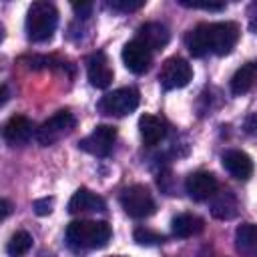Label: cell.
I'll return each instance as SVG.
<instances>
[{
	"mask_svg": "<svg viewBox=\"0 0 257 257\" xmlns=\"http://www.w3.org/2000/svg\"><path fill=\"white\" fill-rule=\"evenodd\" d=\"M239 40V26L235 22H201L187 32L185 44L195 58L213 52L217 56L229 54Z\"/></svg>",
	"mask_w": 257,
	"mask_h": 257,
	"instance_id": "1",
	"label": "cell"
},
{
	"mask_svg": "<svg viewBox=\"0 0 257 257\" xmlns=\"http://www.w3.org/2000/svg\"><path fill=\"white\" fill-rule=\"evenodd\" d=\"M112 237V229L104 221H72L66 227V245L80 253L90 249H102Z\"/></svg>",
	"mask_w": 257,
	"mask_h": 257,
	"instance_id": "2",
	"label": "cell"
},
{
	"mask_svg": "<svg viewBox=\"0 0 257 257\" xmlns=\"http://www.w3.org/2000/svg\"><path fill=\"white\" fill-rule=\"evenodd\" d=\"M58 24V10L54 4L38 0L32 2L26 12V36L30 42H48L54 36Z\"/></svg>",
	"mask_w": 257,
	"mask_h": 257,
	"instance_id": "3",
	"label": "cell"
},
{
	"mask_svg": "<svg viewBox=\"0 0 257 257\" xmlns=\"http://www.w3.org/2000/svg\"><path fill=\"white\" fill-rule=\"evenodd\" d=\"M141 94L133 86H122L112 92H106L98 100V110L108 116H126L139 106Z\"/></svg>",
	"mask_w": 257,
	"mask_h": 257,
	"instance_id": "4",
	"label": "cell"
},
{
	"mask_svg": "<svg viewBox=\"0 0 257 257\" xmlns=\"http://www.w3.org/2000/svg\"><path fill=\"white\" fill-rule=\"evenodd\" d=\"M76 126V118L68 110H58L50 118H46L38 128H36V141L40 147H50L62 137H66L72 128Z\"/></svg>",
	"mask_w": 257,
	"mask_h": 257,
	"instance_id": "5",
	"label": "cell"
},
{
	"mask_svg": "<svg viewBox=\"0 0 257 257\" xmlns=\"http://www.w3.org/2000/svg\"><path fill=\"white\" fill-rule=\"evenodd\" d=\"M120 205L133 219H147L155 213L157 205L145 185H131L120 193Z\"/></svg>",
	"mask_w": 257,
	"mask_h": 257,
	"instance_id": "6",
	"label": "cell"
},
{
	"mask_svg": "<svg viewBox=\"0 0 257 257\" xmlns=\"http://www.w3.org/2000/svg\"><path fill=\"white\" fill-rule=\"evenodd\" d=\"M193 78V68L191 64L181 58V56H171L161 64L159 70V82L165 90H175V88H183L191 82Z\"/></svg>",
	"mask_w": 257,
	"mask_h": 257,
	"instance_id": "7",
	"label": "cell"
},
{
	"mask_svg": "<svg viewBox=\"0 0 257 257\" xmlns=\"http://www.w3.org/2000/svg\"><path fill=\"white\" fill-rule=\"evenodd\" d=\"M114 141H116V128L110 124H98L88 137H84L78 143V149L94 157H108L114 147Z\"/></svg>",
	"mask_w": 257,
	"mask_h": 257,
	"instance_id": "8",
	"label": "cell"
},
{
	"mask_svg": "<svg viewBox=\"0 0 257 257\" xmlns=\"http://www.w3.org/2000/svg\"><path fill=\"white\" fill-rule=\"evenodd\" d=\"M185 191L193 201H207L219 191L217 177L209 171H197L191 173L185 181Z\"/></svg>",
	"mask_w": 257,
	"mask_h": 257,
	"instance_id": "9",
	"label": "cell"
},
{
	"mask_svg": "<svg viewBox=\"0 0 257 257\" xmlns=\"http://www.w3.org/2000/svg\"><path fill=\"white\" fill-rule=\"evenodd\" d=\"M122 62L133 74H145L151 68L153 54L141 40H131L122 46Z\"/></svg>",
	"mask_w": 257,
	"mask_h": 257,
	"instance_id": "10",
	"label": "cell"
},
{
	"mask_svg": "<svg viewBox=\"0 0 257 257\" xmlns=\"http://www.w3.org/2000/svg\"><path fill=\"white\" fill-rule=\"evenodd\" d=\"M32 120L24 114H14L6 120L4 128H2V139L10 145V147H24L30 139H32ZM36 135V133H34Z\"/></svg>",
	"mask_w": 257,
	"mask_h": 257,
	"instance_id": "11",
	"label": "cell"
},
{
	"mask_svg": "<svg viewBox=\"0 0 257 257\" xmlns=\"http://www.w3.org/2000/svg\"><path fill=\"white\" fill-rule=\"evenodd\" d=\"M86 74H88V80L92 86L96 88H106L110 82H112V68H110V62L106 58L104 52H92L88 58H86Z\"/></svg>",
	"mask_w": 257,
	"mask_h": 257,
	"instance_id": "12",
	"label": "cell"
},
{
	"mask_svg": "<svg viewBox=\"0 0 257 257\" xmlns=\"http://www.w3.org/2000/svg\"><path fill=\"white\" fill-rule=\"evenodd\" d=\"M221 163H223V169L239 181H247L253 175V161L243 151H237V149L225 151L221 157Z\"/></svg>",
	"mask_w": 257,
	"mask_h": 257,
	"instance_id": "13",
	"label": "cell"
},
{
	"mask_svg": "<svg viewBox=\"0 0 257 257\" xmlns=\"http://www.w3.org/2000/svg\"><path fill=\"white\" fill-rule=\"evenodd\" d=\"M137 40H141L149 50H163L171 40V32L161 22H145L137 32Z\"/></svg>",
	"mask_w": 257,
	"mask_h": 257,
	"instance_id": "14",
	"label": "cell"
},
{
	"mask_svg": "<svg viewBox=\"0 0 257 257\" xmlns=\"http://www.w3.org/2000/svg\"><path fill=\"white\" fill-rule=\"evenodd\" d=\"M106 209V203L102 197H98L96 193L80 187L68 201V213L76 215V213H102Z\"/></svg>",
	"mask_w": 257,
	"mask_h": 257,
	"instance_id": "15",
	"label": "cell"
},
{
	"mask_svg": "<svg viewBox=\"0 0 257 257\" xmlns=\"http://www.w3.org/2000/svg\"><path fill=\"white\" fill-rule=\"evenodd\" d=\"M211 215L219 221H231L239 213V201L231 191H219L211 197Z\"/></svg>",
	"mask_w": 257,
	"mask_h": 257,
	"instance_id": "16",
	"label": "cell"
},
{
	"mask_svg": "<svg viewBox=\"0 0 257 257\" xmlns=\"http://www.w3.org/2000/svg\"><path fill=\"white\" fill-rule=\"evenodd\" d=\"M139 133H141V139L145 145L153 147V145H159L165 135H167V124L161 116H155V114H143L139 118Z\"/></svg>",
	"mask_w": 257,
	"mask_h": 257,
	"instance_id": "17",
	"label": "cell"
},
{
	"mask_svg": "<svg viewBox=\"0 0 257 257\" xmlns=\"http://www.w3.org/2000/svg\"><path fill=\"white\" fill-rule=\"evenodd\" d=\"M171 229H173L175 237L187 239V237H195V235L203 233L205 221L195 213H181L171 221Z\"/></svg>",
	"mask_w": 257,
	"mask_h": 257,
	"instance_id": "18",
	"label": "cell"
},
{
	"mask_svg": "<svg viewBox=\"0 0 257 257\" xmlns=\"http://www.w3.org/2000/svg\"><path fill=\"white\" fill-rule=\"evenodd\" d=\"M235 249L241 257H257V225L243 223L237 227Z\"/></svg>",
	"mask_w": 257,
	"mask_h": 257,
	"instance_id": "19",
	"label": "cell"
},
{
	"mask_svg": "<svg viewBox=\"0 0 257 257\" xmlns=\"http://www.w3.org/2000/svg\"><path fill=\"white\" fill-rule=\"evenodd\" d=\"M257 82V62H247L241 68H237V72L231 78V92L235 96H241L245 92H249L253 88V84Z\"/></svg>",
	"mask_w": 257,
	"mask_h": 257,
	"instance_id": "20",
	"label": "cell"
},
{
	"mask_svg": "<svg viewBox=\"0 0 257 257\" xmlns=\"http://www.w3.org/2000/svg\"><path fill=\"white\" fill-rule=\"evenodd\" d=\"M30 247H32V237L26 231H16L6 243V253L10 257H22L24 253H28Z\"/></svg>",
	"mask_w": 257,
	"mask_h": 257,
	"instance_id": "21",
	"label": "cell"
},
{
	"mask_svg": "<svg viewBox=\"0 0 257 257\" xmlns=\"http://www.w3.org/2000/svg\"><path fill=\"white\" fill-rule=\"evenodd\" d=\"M133 237L139 245H161V243H165V235H161V233H157L149 227H137Z\"/></svg>",
	"mask_w": 257,
	"mask_h": 257,
	"instance_id": "22",
	"label": "cell"
},
{
	"mask_svg": "<svg viewBox=\"0 0 257 257\" xmlns=\"http://www.w3.org/2000/svg\"><path fill=\"white\" fill-rule=\"evenodd\" d=\"M106 6L114 12H135L145 6V0H110Z\"/></svg>",
	"mask_w": 257,
	"mask_h": 257,
	"instance_id": "23",
	"label": "cell"
},
{
	"mask_svg": "<svg viewBox=\"0 0 257 257\" xmlns=\"http://www.w3.org/2000/svg\"><path fill=\"white\" fill-rule=\"evenodd\" d=\"M181 6H187V8H199V10H213V12H219L225 8V2H191V0H179Z\"/></svg>",
	"mask_w": 257,
	"mask_h": 257,
	"instance_id": "24",
	"label": "cell"
},
{
	"mask_svg": "<svg viewBox=\"0 0 257 257\" xmlns=\"http://www.w3.org/2000/svg\"><path fill=\"white\" fill-rule=\"evenodd\" d=\"M50 211H52V199L50 197H44V199L34 201V213L36 215H48Z\"/></svg>",
	"mask_w": 257,
	"mask_h": 257,
	"instance_id": "25",
	"label": "cell"
},
{
	"mask_svg": "<svg viewBox=\"0 0 257 257\" xmlns=\"http://www.w3.org/2000/svg\"><path fill=\"white\" fill-rule=\"evenodd\" d=\"M245 133L247 135H251V137H255L257 139V112H253V114H249L247 118H245Z\"/></svg>",
	"mask_w": 257,
	"mask_h": 257,
	"instance_id": "26",
	"label": "cell"
},
{
	"mask_svg": "<svg viewBox=\"0 0 257 257\" xmlns=\"http://www.w3.org/2000/svg\"><path fill=\"white\" fill-rule=\"evenodd\" d=\"M72 10L76 12L78 18H88L92 12V4L90 2H82V4H72Z\"/></svg>",
	"mask_w": 257,
	"mask_h": 257,
	"instance_id": "27",
	"label": "cell"
},
{
	"mask_svg": "<svg viewBox=\"0 0 257 257\" xmlns=\"http://www.w3.org/2000/svg\"><path fill=\"white\" fill-rule=\"evenodd\" d=\"M10 211H12L10 201H8V199H2V219H6V217L10 215Z\"/></svg>",
	"mask_w": 257,
	"mask_h": 257,
	"instance_id": "28",
	"label": "cell"
},
{
	"mask_svg": "<svg viewBox=\"0 0 257 257\" xmlns=\"http://www.w3.org/2000/svg\"><path fill=\"white\" fill-rule=\"evenodd\" d=\"M6 100H8V86H6V84H2V92H0V104L4 106V104H6Z\"/></svg>",
	"mask_w": 257,
	"mask_h": 257,
	"instance_id": "29",
	"label": "cell"
},
{
	"mask_svg": "<svg viewBox=\"0 0 257 257\" xmlns=\"http://www.w3.org/2000/svg\"><path fill=\"white\" fill-rule=\"evenodd\" d=\"M110 257H122V255H110Z\"/></svg>",
	"mask_w": 257,
	"mask_h": 257,
	"instance_id": "30",
	"label": "cell"
}]
</instances>
